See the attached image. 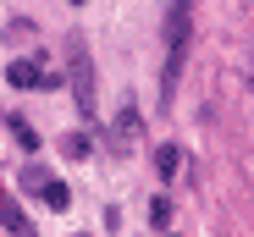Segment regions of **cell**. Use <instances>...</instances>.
<instances>
[{
  "mask_svg": "<svg viewBox=\"0 0 254 237\" xmlns=\"http://www.w3.org/2000/svg\"><path fill=\"white\" fill-rule=\"evenodd\" d=\"M160 45H166V72H160V105H172V94H177V77H183V66H188V45H193V11H188V0H166Z\"/></svg>",
  "mask_w": 254,
  "mask_h": 237,
  "instance_id": "6da1fadb",
  "label": "cell"
},
{
  "mask_svg": "<svg viewBox=\"0 0 254 237\" xmlns=\"http://www.w3.org/2000/svg\"><path fill=\"white\" fill-rule=\"evenodd\" d=\"M66 89H72V105L83 116L100 110V83H94V55L83 39H66Z\"/></svg>",
  "mask_w": 254,
  "mask_h": 237,
  "instance_id": "7a4b0ae2",
  "label": "cell"
},
{
  "mask_svg": "<svg viewBox=\"0 0 254 237\" xmlns=\"http://www.w3.org/2000/svg\"><path fill=\"white\" fill-rule=\"evenodd\" d=\"M6 77H11V89H45V72H39L33 61H11Z\"/></svg>",
  "mask_w": 254,
  "mask_h": 237,
  "instance_id": "3957f363",
  "label": "cell"
},
{
  "mask_svg": "<svg viewBox=\"0 0 254 237\" xmlns=\"http://www.w3.org/2000/svg\"><path fill=\"white\" fill-rule=\"evenodd\" d=\"M155 166H160V177H177V166H183V149L160 143V149H155Z\"/></svg>",
  "mask_w": 254,
  "mask_h": 237,
  "instance_id": "277c9868",
  "label": "cell"
},
{
  "mask_svg": "<svg viewBox=\"0 0 254 237\" xmlns=\"http://www.w3.org/2000/svg\"><path fill=\"white\" fill-rule=\"evenodd\" d=\"M39 193H45V204H50V210H66V204H72V193H66V182H45Z\"/></svg>",
  "mask_w": 254,
  "mask_h": 237,
  "instance_id": "5b68a950",
  "label": "cell"
},
{
  "mask_svg": "<svg viewBox=\"0 0 254 237\" xmlns=\"http://www.w3.org/2000/svg\"><path fill=\"white\" fill-rule=\"evenodd\" d=\"M11 138H17L22 149H39V133H33V127L22 122V116H11Z\"/></svg>",
  "mask_w": 254,
  "mask_h": 237,
  "instance_id": "8992f818",
  "label": "cell"
},
{
  "mask_svg": "<svg viewBox=\"0 0 254 237\" xmlns=\"http://www.w3.org/2000/svg\"><path fill=\"white\" fill-rule=\"evenodd\" d=\"M61 154H72V160H83V154H89V138H61Z\"/></svg>",
  "mask_w": 254,
  "mask_h": 237,
  "instance_id": "52a82bcc",
  "label": "cell"
},
{
  "mask_svg": "<svg viewBox=\"0 0 254 237\" xmlns=\"http://www.w3.org/2000/svg\"><path fill=\"white\" fill-rule=\"evenodd\" d=\"M133 138H138V116L122 110V143H133Z\"/></svg>",
  "mask_w": 254,
  "mask_h": 237,
  "instance_id": "ba28073f",
  "label": "cell"
},
{
  "mask_svg": "<svg viewBox=\"0 0 254 237\" xmlns=\"http://www.w3.org/2000/svg\"><path fill=\"white\" fill-rule=\"evenodd\" d=\"M149 221H155V226H166V221H172V204L155 199V204H149Z\"/></svg>",
  "mask_w": 254,
  "mask_h": 237,
  "instance_id": "9c48e42d",
  "label": "cell"
}]
</instances>
